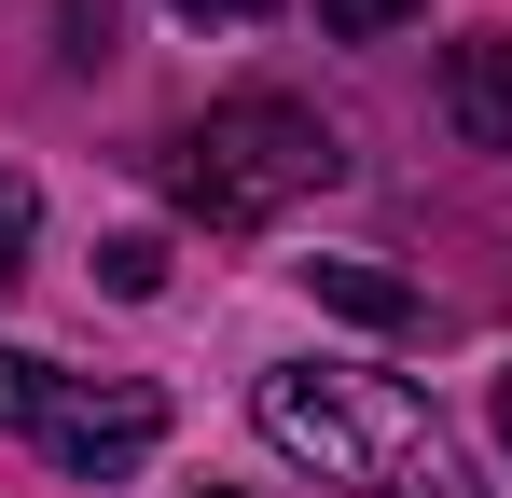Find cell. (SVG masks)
Masks as SVG:
<instances>
[{"mask_svg": "<svg viewBox=\"0 0 512 498\" xmlns=\"http://www.w3.org/2000/svg\"><path fill=\"white\" fill-rule=\"evenodd\" d=\"M263 443L277 457H305L319 485H360V498H485L471 485V457H457V429L402 388V374H360V360H277L250 388Z\"/></svg>", "mask_w": 512, "mask_h": 498, "instance_id": "obj_1", "label": "cell"}, {"mask_svg": "<svg viewBox=\"0 0 512 498\" xmlns=\"http://www.w3.org/2000/svg\"><path fill=\"white\" fill-rule=\"evenodd\" d=\"M180 222H208V236H263L277 208H305V194H333L346 180V139L305 111V97H222L208 125H180L167 153H153Z\"/></svg>", "mask_w": 512, "mask_h": 498, "instance_id": "obj_2", "label": "cell"}, {"mask_svg": "<svg viewBox=\"0 0 512 498\" xmlns=\"http://www.w3.org/2000/svg\"><path fill=\"white\" fill-rule=\"evenodd\" d=\"M56 471H84V485H111V471H139L153 443H167V402L139 388V374H56L42 388V429H28Z\"/></svg>", "mask_w": 512, "mask_h": 498, "instance_id": "obj_3", "label": "cell"}, {"mask_svg": "<svg viewBox=\"0 0 512 498\" xmlns=\"http://www.w3.org/2000/svg\"><path fill=\"white\" fill-rule=\"evenodd\" d=\"M443 125H457L471 153H512V28L443 42Z\"/></svg>", "mask_w": 512, "mask_h": 498, "instance_id": "obj_4", "label": "cell"}, {"mask_svg": "<svg viewBox=\"0 0 512 498\" xmlns=\"http://www.w3.org/2000/svg\"><path fill=\"white\" fill-rule=\"evenodd\" d=\"M305 277H319V305H346V319H374V332H416L429 319V291L388 277V263H305Z\"/></svg>", "mask_w": 512, "mask_h": 498, "instance_id": "obj_5", "label": "cell"}, {"mask_svg": "<svg viewBox=\"0 0 512 498\" xmlns=\"http://www.w3.org/2000/svg\"><path fill=\"white\" fill-rule=\"evenodd\" d=\"M97 291L153 305V291H167V236H111V249H97Z\"/></svg>", "mask_w": 512, "mask_h": 498, "instance_id": "obj_6", "label": "cell"}, {"mask_svg": "<svg viewBox=\"0 0 512 498\" xmlns=\"http://www.w3.org/2000/svg\"><path fill=\"white\" fill-rule=\"evenodd\" d=\"M28 236H42V194H28V180H14V166H0V291H14V277H28Z\"/></svg>", "mask_w": 512, "mask_h": 498, "instance_id": "obj_7", "label": "cell"}, {"mask_svg": "<svg viewBox=\"0 0 512 498\" xmlns=\"http://www.w3.org/2000/svg\"><path fill=\"white\" fill-rule=\"evenodd\" d=\"M42 388H56V360H28V346H0V429H42Z\"/></svg>", "mask_w": 512, "mask_h": 498, "instance_id": "obj_8", "label": "cell"}, {"mask_svg": "<svg viewBox=\"0 0 512 498\" xmlns=\"http://www.w3.org/2000/svg\"><path fill=\"white\" fill-rule=\"evenodd\" d=\"M402 14H416V0H319V28H333V42H388Z\"/></svg>", "mask_w": 512, "mask_h": 498, "instance_id": "obj_9", "label": "cell"}, {"mask_svg": "<svg viewBox=\"0 0 512 498\" xmlns=\"http://www.w3.org/2000/svg\"><path fill=\"white\" fill-rule=\"evenodd\" d=\"M180 14H222V28H236V14H263V0H180Z\"/></svg>", "mask_w": 512, "mask_h": 498, "instance_id": "obj_10", "label": "cell"}, {"mask_svg": "<svg viewBox=\"0 0 512 498\" xmlns=\"http://www.w3.org/2000/svg\"><path fill=\"white\" fill-rule=\"evenodd\" d=\"M499 443H512V374H499Z\"/></svg>", "mask_w": 512, "mask_h": 498, "instance_id": "obj_11", "label": "cell"}, {"mask_svg": "<svg viewBox=\"0 0 512 498\" xmlns=\"http://www.w3.org/2000/svg\"><path fill=\"white\" fill-rule=\"evenodd\" d=\"M208 498H250V485H208Z\"/></svg>", "mask_w": 512, "mask_h": 498, "instance_id": "obj_12", "label": "cell"}]
</instances>
